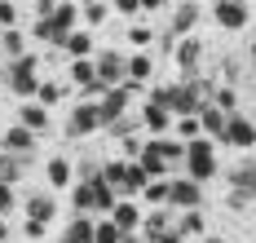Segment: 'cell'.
<instances>
[{
  "mask_svg": "<svg viewBox=\"0 0 256 243\" xmlns=\"http://www.w3.org/2000/svg\"><path fill=\"white\" fill-rule=\"evenodd\" d=\"M9 88L18 93V98H31L36 88H40V80H36V58L22 54L18 62H14V71H9Z\"/></svg>",
  "mask_w": 256,
  "mask_h": 243,
  "instance_id": "cell-3",
  "label": "cell"
},
{
  "mask_svg": "<svg viewBox=\"0 0 256 243\" xmlns=\"http://www.w3.org/2000/svg\"><path fill=\"white\" fill-rule=\"evenodd\" d=\"M172 234H177L181 243H186V239H199V234H204V216H199V208H190V212L181 216L177 226H172Z\"/></svg>",
  "mask_w": 256,
  "mask_h": 243,
  "instance_id": "cell-20",
  "label": "cell"
},
{
  "mask_svg": "<svg viewBox=\"0 0 256 243\" xmlns=\"http://www.w3.org/2000/svg\"><path fill=\"white\" fill-rule=\"evenodd\" d=\"M58 243H93V216H88V212H80L76 221L66 226V234H62Z\"/></svg>",
  "mask_w": 256,
  "mask_h": 243,
  "instance_id": "cell-17",
  "label": "cell"
},
{
  "mask_svg": "<svg viewBox=\"0 0 256 243\" xmlns=\"http://www.w3.org/2000/svg\"><path fill=\"white\" fill-rule=\"evenodd\" d=\"M199 49H204V44H199L194 36H186V40L177 44V66L186 71V76H194V66H199Z\"/></svg>",
  "mask_w": 256,
  "mask_h": 243,
  "instance_id": "cell-18",
  "label": "cell"
},
{
  "mask_svg": "<svg viewBox=\"0 0 256 243\" xmlns=\"http://www.w3.org/2000/svg\"><path fill=\"white\" fill-rule=\"evenodd\" d=\"M0 49H4V54L14 58V62H18V58H22V31H4V40H0Z\"/></svg>",
  "mask_w": 256,
  "mask_h": 243,
  "instance_id": "cell-32",
  "label": "cell"
},
{
  "mask_svg": "<svg viewBox=\"0 0 256 243\" xmlns=\"http://www.w3.org/2000/svg\"><path fill=\"white\" fill-rule=\"evenodd\" d=\"M128 110V84H115V88H106L102 98H98V115H102V124H120Z\"/></svg>",
  "mask_w": 256,
  "mask_h": 243,
  "instance_id": "cell-4",
  "label": "cell"
},
{
  "mask_svg": "<svg viewBox=\"0 0 256 243\" xmlns=\"http://www.w3.org/2000/svg\"><path fill=\"white\" fill-rule=\"evenodd\" d=\"M106 14H110V9H106V0H84V9H80V18H84L88 27H102Z\"/></svg>",
  "mask_w": 256,
  "mask_h": 243,
  "instance_id": "cell-28",
  "label": "cell"
},
{
  "mask_svg": "<svg viewBox=\"0 0 256 243\" xmlns=\"http://www.w3.org/2000/svg\"><path fill=\"white\" fill-rule=\"evenodd\" d=\"M204 243H226V239H204Z\"/></svg>",
  "mask_w": 256,
  "mask_h": 243,
  "instance_id": "cell-45",
  "label": "cell"
},
{
  "mask_svg": "<svg viewBox=\"0 0 256 243\" xmlns=\"http://www.w3.org/2000/svg\"><path fill=\"white\" fill-rule=\"evenodd\" d=\"M93 243H124V234L115 230V221H93Z\"/></svg>",
  "mask_w": 256,
  "mask_h": 243,
  "instance_id": "cell-30",
  "label": "cell"
},
{
  "mask_svg": "<svg viewBox=\"0 0 256 243\" xmlns=\"http://www.w3.org/2000/svg\"><path fill=\"white\" fill-rule=\"evenodd\" d=\"M36 9H40V18H49V14L58 9V4H53V0H36Z\"/></svg>",
  "mask_w": 256,
  "mask_h": 243,
  "instance_id": "cell-41",
  "label": "cell"
},
{
  "mask_svg": "<svg viewBox=\"0 0 256 243\" xmlns=\"http://www.w3.org/2000/svg\"><path fill=\"white\" fill-rule=\"evenodd\" d=\"M4 150H9V155H31V150H36V133L22 128V124L4 128Z\"/></svg>",
  "mask_w": 256,
  "mask_h": 243,
  "instance_id": "cell-12",
  "label": "cell"
},
{
  "mask_svg": "<svg viewBox=\"0 0 256 243\" xmlns=\"http://www.w3.org/2000/svg\"><path fill=\"white\" fill-rule=\"evenodd\" d=\"M0 40H4V31H0Z\"/></svg>",
  "mask_w": 256,
  "mask_h": 243,
  "instance_id": "cell-47",
  "label": "cell"
},
{
  "mask_svg": "<svg viewBox=\"0 0 256 243\" xmlns=\"http://www.w3.org/2000/svg\"><path fill=\"white\" fill-rule=\"evenodd\" d=\"M18 22V9H14V0H0V31H14Z\"/></svg>",
  "mask_w": 256,
  "mask_h": 243,
  "instance_id": "cell-34",
  "label": "cell"
},
{
  "mask_svg": "<svg viewBox=\"0 0 256 243\" xmlns=\"http://www.w3.org/2000/svg\"><path fill=\"white\" fill-rule=\"evenodd\" d=\"M53 216H58V199L53 194H31L26 199V221H44L49 226Z\"/></svg>",
  "mask_w": 256,
  "mask_h": 243,
  "instance_id": "cell-14",
  "label": "cell"
},
{
  "mask_svg": "<svg viewBox=\"0 0 256 243\" xmlns=\"http://www.w3.org/2000/svg\"><path fill=\"white\" fill-rule=\"evenodd\" d=\"M221 142H230V146H238V150H248V146H256V124H252V120H243V115H230Z\"/></svg>",
  "mask_w": 256,
  "mask_h": 243,
  "instance_id": "cell-7",
  "label": "cell"
},
{
  "mask_svg": "<svg viewBox=\"0 0 256 243\" xmlns=\"http://www.w3.org/2000/svg\"><path fill=\"white\" fill-rule=\"evenodd\" d=\"M22 168H26L22 155H9V150H4V155H0V186H14V182L22 177Z\"/></svg>",
  "mask_w": 256,
  "mask_h": 243,
  "instance_id": "cell-22",
  "label": "cell"
},
{
  "mask_svg": "<svg viewBox=\"0 0 256 243\" xmlns=\"http://www.w3.org/2000/svg\"><path fill=\"white\" fill-rule=\"evenodd\" d=\"M76 208H80V212H88V186L76 190Z\"/></svg>",
  "mask_w": 256,
  "mask_h": 243,
  "instance_id": "cell-40",
  "label": "cell"
},
{
  "mask_svg": "<svg viewBox=\"0 0 256 243\" xmlns=\"http://www.w3.org/2000/svg\"><path fill=\"white\" fill-rule=\"evenodd\" d=\"M186 172H190V182H199V186L216 172V155H212V142H208V137L186 142Z\"/></svg>",
  "mask_w": 256,
  "mask_h": 243,
  "instance_id": "cell-2",
  "label": "cell"
},
{
  "mask_svg": "<svg viewBox=\"0 0 256 243\" xmlns=\"http://www.w3.org/2000/svg\"><path fill=\"white\" fill-rule=\"evenodd\" d=\"M124 80H132V84H142V80H150V58H146V54H137V58H128V62H124Z\"/></svg>",
  "mask_w": 256,
  "mask_h": 243,
  "instance_id": "cell-24",
  "label": "cell"
},
{
  "mask_svg": "<svg viewBox=\"0 0 256 243\" xmlns=\"http://www.w3.org/2000/svg\"><path fill=\"white\" fill-rule=\"evenodd\" d=\"M102 128V115H98V102H80L71 110V124H66V133L71 137H84V133H98Z\"/></svg>",
  "mask_w": 256,
  "mask_h": 243,
  "instance_id": "cell-6",
  "label": "cell"
},
{
  "mask_svg": "<svg viewBox=\"0 0 256 243\" xmlns=\"http://www.w3.org/2000/svg\"><path fill=\"white\" fill-rule=\"evenodd\" d=\"M168 204H177V208H199L204 204V190H199V182H190V177H181V182H168Z\"/></svg>",
  "mask_w": 256,
  "mask_h": 243,
  "instance_id": "cell-8",
  "label": "cell"
},
{
  "mask_svg": "<svg viewBox=\"0 0 256 243\" xmlns=\"http://www.w3.org/2000/svg\"><path fill=\"white\" fill-rule=\"evenodd\" d=\"M252 58H256V40H252Z\"/></svg>",
  "mask_w": 256,
  "mask_h": 243,
  "instance_id": "cell-46",
  "label": "cell"
},
{
  "mask_svg": "<svg viewBox=\"0 0 256 243\" xmlns=\"http://www.w3.org/2000/svg\"><path fill=\"white\" fill-rule=\"evenodd\" d=\"M159 4H164V0H142V9H159Z\"/></svg>",
  "mask_w": 256,
  "mask_h": 243,
  "instance_id": "cell-44",
  "label": "cell"
},
{
  "mask_svg": "<svg viewBox=\"0 0 256 243\" xmlns=\"http://www.w3.org/2000/svg\"><path fill=\"white\" fill-rule=\"evenodd\" d=\"M226 120H230V115H226V110H216L212 102H204V106H199V128H204V133L221 137V133H226Z\"/></svg>",
  "mask_w": 256,
  "mask_h": 243,
  "instance_id": "cell-16",
  "label": "cell"
},
{
  "mask_svg": "<svg viewBox=\"0 0 256 243\" xmlns=\"http://www.w3.org/2000/svg\"><path fill=\"white\" fill-rule=\"evenodd\" d=\"M110 221H115V230H120V234H132V230L142 226V208H137L132 199H120V204L110 208Z\"/></svg>",
  "mask_w": 256,
  "mask_h": 243,
  "instance_id": "cell-11",
  "label": "cell"
},
{
  "mask_svg": "<svg viewBox=\"0 0 256 243\" xmlns=\"http://www.w3.org/2000/svg\"><path fill=\"white\" fill-rule=\"evenodd\" d=\"M98 80L106 84V88H115V84H124V58L115 54V49H106V54H98Z\"/></svg>",
  "mask_w": 256,
  "mask_h": 243,
  "instance_id": "cell-9",
  "label": "cell"
},
{
  "mask_svg": "<svg viewBox=\"0 0 256 243\" xmlns=\"http://www.w3.org/2000/svg\"><path fill=\"white\" fill-rule=\"evenodd\" d=\"M212 14H216V22H221L226 31H243L248 18H252V14H248V0H216Z\"/></svg>",
  "mask_w": 256,
  "mask_h": 243,
  "instance_id": "cell-5",
  "label": "cell"
},
{
  "mask_svg": "<svg viewBox=\"0 0 256 243\" xmlns=\"http://www.w3.org/2000/svg\"><path fill=\"white\" fill-rule=\"evenodd\" d=\"M146 182H150V177L142 172V164H124V182H120L124 199H128V194H142V190H146Z\"/></svg>",
  "mask_w": 256,
  "mask_h": 243,
  "instance_id": "cell-21",
  "label": "cell"
},
{
  "mask_svg": "<svg viewBox=\"0 0 256 243\" xmlns=\"http://www.w3.org/2000/svg\"><path fill=\"white\" fill-rule=\"evenodd\" d=\"M120 14H142V0H115Z\"/></svg>",
  "mask_w": 256,
  "mask_h": 243,
  "instance_id": "cell-39",
  "label": "cell"
},
{
  "mask_svg": "<svg viewBox=\"0 0 256 243\" xmlns=\"http://www.w3.org/2000/svg\"><path fill=\"white\" fill-rule=\"evenodd\" d=\"M142 199H146V204H154V208H164V204H168V182H164V177H154V182H146V190H142Z\"/></svg>",
  "mask_w": 256,
  "mask_h": 243,
  "instance_id": "cell-29",
  "label": "cell"
},
{
  "mask_svg": "<svg viewBox=\"0 0 256 243\" xmlns=\"http://www.w3.org/2000/svg\"><path fill=\"white\" fill-rule=\"evenodd\" d=\"M76 18H80L76 4H58L49 18H40V22H36V36H40L44 44H53V49H62V44H66V36L76 31Z\"/></svg>",
  "mask_w": 256,
  "mask_h": 243,
  "instance_id": "cell-1",
  "label": "cell"
},
{
  "mask_svg": "<svg viewBox=\"0 0 256 243\" xmlns=\"http://www.w3.org/2000/svg\"><path fill=\"white\" fill-rule=\"evenodd\" d=\"M22 230H26V239H44V234H49V226H44V221H26Z\"/></svg>",
  "mask_w": 256,
  "mask_h": 243,
  "instance_id": "cell-37",
  "label": "cell"
},
{
  "mask_svg": "<svg viewBox=\"0 0 256 243\" xmlns=\"http://www.w3.org/2000/svg\"><path fill=\"white\" fill-rule=\"evenodd\" d=\"M128 40H132V44H150V31H146V27H132V31H128Z\"/></svg>",
  "mask_w": 256,
  "mask_h": 243,
  "instance_id": "cell-38",
  "label": "cell"
},
{
  "mask_svg": "<svg viewBox=\"0 0 256 243\" xmlns=\"http://www.w3.org/2000/svg\"><path fill=\"white\" fill-rule=\"evenodd\" d=\"M14 204H18V194H14V186H0V216L9 212Z\"/></svg>",
  "mask_w": 256,
  "mask_h": 243,
  "instance_id": "cell-36",
  "label": "cell"
},
{
  "mask_svg": "<svg viewBox=\"0 0 256 243\" xmlns=\"http://www.w3.org/2000/svg\"><path fill=\"white\" fill-rule=\"evenodd\" d=\"M177 137H181V142L204 137V128H199V115H186V120H177Z\"/></svg>",
  "mask_w": 256,
  "mask_h": 243,
  "instance_id": "cell-31",
  "label": "cell"
},
{
  "mask_svg": "<svg viewBox=\"0 0 256 243\" xmlns=\"http://www.w3.org/2000/svg\"><path fill=\"white\" fill-rule=\"evenodd\" d=\"M58 98H62V88H58V84H40V88H36V102H40L44 110L58 106Z\"/></svg>",
  "mask_w": 256,
  "mask_h": 243,
  "instance_id": "cell-33",
  "label": "cell"
},
{
  "mask_svg": "<svg viewBox=\"0 0 256 243\" xmlns=\"http://www.w3.org/2000/svg\"><path fill=\"white\" fill-rule=\"evenodd\" d=\"M212 106H216V110H226V115H234V88H221Z\"/></svg>",
  "mask_w": 256,
  "mask_h": 243,
  "instance_id": "cell-35",
  "label": "cell"
},
{
  "mask_svg": "<svg viewBox=\"0 0 256 243\" xmlns=\"http://www.w3.org/2000/svg\"><path fill=\"white\" fill-rule=\"evenodd\" d=\"M142 226H146V239H150V243L159 239V234H168V230H172V221H168V212H164V208H154Z\"/></svg>",
  "mask_w": 256,
  "mask_h": 243,
  "instance_id": "cell-26",
  "label": "cell"
},
{
  "mask_svg": "<svg viewBox=\"0 0 256 243\" xmlns=\"http://www.w3.org/2000/svg\"><path fill=\"white\" fill-rule=\"evenodd\" d=\"M150 142H154V150H159V160H164V164L186 160V146H181V142H172V137H150Z\"/></svg>",
  "mask_w": 256,
  "mask_h": 243,
  "instance_id": "cell-25",
  "label": "cell"
},
{
  "mask_svg": "<svg viewBox=\"0 0 256 243\" xmlns=\"http://www.w3.org/2000/svg\"><path fill=\"white\" fill-rule=\"evenodd\" d=\"M248 194H256V164H252V182H248Z\"/></svg>",
  "mask_w": 256,
  "mask_h": 243,
  "instance_id": "cell-42",
  "label": "cell"
},
{
  "mask_svg": "<svg viewBox=\"0 0 256 243\" xmlns=\"http://www.w3.org/2000/svg\"><path fill=\"white\" fill-rule=\"evenodd\" d=\"M9 239V226H4V216H0V243Z\"/></svg>",
  "mask_w": 256,
  "mask_h": 243,
  "instance_id": "cell-43",
  "label": "cell"
},
{
  "mask_svg": "<svg viewBox=\"0 0 256 243\" xmlns=\"http://www.w3.org/2000/svg\"><path fill=\"white\" fill-rule=\"evenodd\" d=\"M194 22H199V4H194V0H181V4H177V14H172V31H177L181 40H186V36L194 31Z\"/></svg>",
  "mask_w": 256,
  "mask_h": 243,
  "instance_id": "cell-15",
  "label": "cell"
},
{
  "mask_svg": "<svg viewBox=\"0 0 256 243\" xmlns=\"http://www.w3.org/2000/svg\"><path fill=\"white\" fill-rule=\"evenodd\" d=\"M62 49H66V54H71V58L80 62V58H88V54H93V36H88V31H71Z\"/></svg>",
  "mask_w": 256,
  "mask_h": 243,
  "instance_id": "cell-23",
  "label": "cell"
},
{
  "mask_svg": "<svg viewBox=\"0 0 256 243\" xmlns=\"http://www.w3.org/2000/svg\"><path fill=\"white\" fill-rule=\"evenodd\" d=\"M142 124H146V128H150L154 137H164L168 128H172V115H168L164 106H154V102H150V106L142 110Z\"/></svg>",
  "mask_w": 256,
  "mask_h": 243,
  "instance_id": "cell-19",
  "label": "cell"
},
{
  "mask_svg": "<svg viewBox=\"0 0 256 243\" xmlns=\"http://www.w3.org/2000/svg\"><path fill=\"white\" fill-rule=\"evenodd\" d=\"M84 186H88V216L93 212H110V208L120 204V194L106 186L102 177H93V182H84Z\"/></svg>",
  "mask_w": 256,
  "mask_h": 243,
  "instance_id": "cell-10",
  "label": "cell"
},
{
  "mask_svg": "<svg viewBox=\"0 0 256 243\" xmlns=\"http://www.w3.org/2000/svg\"><path fill=\"white\" fill-rule=\"evenodd\" d=\"M18 124L31 128V133H44V128H49V110L40 106V102H22V106H18Z\"/></svg>",
  "mask_w": 256,
  "mask_h": 243,
  "instance_id": "cell-13",
  "label": "cell"
},
{
  "mask_svg": "<svg viewBox=\"0 0 256 243\" xmlns=\"http://www.w3.org/2000/svg\"><path fill=\"white\" fill-rule=\"evenodd\" d=\"M44 172H49V186H53V190H62V186H66V182H71V164L62 160V155H53V160H49V168H44Z\"/></svg>",
  "mask_w": 256,
  "mask_h": 243,
  "instance_id": "cell-27",
  "label": "cell"
}]
</instances>
